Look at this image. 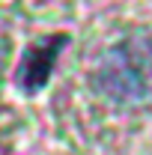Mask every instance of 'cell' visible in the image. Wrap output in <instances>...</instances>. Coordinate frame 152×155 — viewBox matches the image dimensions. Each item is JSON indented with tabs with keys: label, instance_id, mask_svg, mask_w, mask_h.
I'll list each match as a JSON object with an SVG mask.
<instances>
[{
	"label": "cell",
	"instance_id": "6da1fadb",
	"mask_svg": "<svg viewBox=\"0 0 152 155\" xmlns=\"http://www.w3.org/2000/svg\"><path fill=\"white\" fill-rule=\"evenodd\" d=\"M93 84L104 98L116 104L152 101V36L131 33L114 42L93 72Z\"/></svg>",
	"mask_w": 152,
	"mask_h": 155
}]
</instances>
